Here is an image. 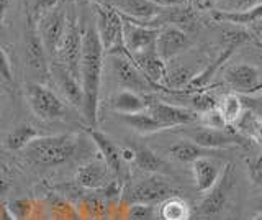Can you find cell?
<instances>
[{
    "instance_id": "cell-28",
    "label": "cell",
    "mask_w": 262,
    "mask_h": 220,
    "mask_svg": "<svg viewBox=\"0 0 262 220\" xmlns=\"http://www.w3.org/2000/svg\"><path fill=\"white\" fill-rule=\"evenodd\" d=\"M38 136H39V133L36 132V128H33L31 125H18L8 133L7 148L13 150V151L25 150Z\"/></svg>"
},
{
    "instance_id": "cell-29",
    "label": "cell",
    "mask_w": 262,
    "mask_h": 220,
    "mask_svg": "<svg viewBox=\"0 0 262 220\" xmlns=\"http://www.w3.org/2000/svg\"><path fill=\"white\" fill-rule=\"evenodd\" d=\"M135 151V165L143 169V171H147V173H159L164 168H166V163H164L158 154H156L152 150L146 148V146H138Z\"/></svg>"
},
{
    "instance_id": "cell-11",
    "label": "cell",
    "mask_w": 262,
    "mask_h": 220,
    "mask_svg": "<svg viewBox=\"0 0 262 220\" xmlns=\"http://www.w3.org/2000/svg\"><path fill=\"white\" fill-rule=\"evenodd\" d=\"M225 79L237 95H251L262 87V74L254 64H236L225 72Z\"/></svg>"
},
{
    "instance_id": "cell-38",
    "label": "cell",
    "mask_w": 262,
    "mask_h": 220,
    "mask_svg": "<svg viewBox=\"0 0 262 220\" xmlns=\"http://www.w3.org/2000/svg\"><path fill=\"white\" fill-rule=\"evenodd\" d=\"M249 176L254 184L262 187V158H259L257 161H254L249 165Z\"/></svg>"
},
{
    "instance_id": "cell-19",
    "label": "cell",
    "mask_w": 262,
    "mask_h": 220,
    "mask_svg": "<svg viewBox=\"0 0 262 220\" xmlns=\"http://www.w3.org/2000/svg\"><path fill=\"white\" fill-rule=\"evenodd\" d=\"M108 174L110 169L105 165V161L97 159L90 161L87 165L80 166L76 173V181L89 191H98L108 184Z\"/></svg>"
},
{
    "instance_id": "cell-10",
    "label": "cell",
    "mask_w": 262,
    "mask_h": 220,
    "mask_svg": "<svg viewBox=\"0 0 262 220\" xmlns=\"http://www.w3.org/2000/svg\"><path fill=\"white\" fill-rule=\"evenodd\" d=\"M158 35L159 28L143 25V23L123 17V43H125V48L129 54H136L144 50H149V48H154Z\"/></svg>"
},
{
    "instance_id": "cell-33",
    "label": "cell",
    "mask_w": 262,
    "mask_h": 220,
    "mask_svg": "<svg viewBox=\"0 0 262 220\" xmlns=\"http://www.w3.org/2000/svg\"><path fill=\"white\" fill-rule=\"evenodd\" d=\"M244 110H248L251 115L262 122V94H251V95H239Z\"/></svg>"
},
{
    "instance_id": "cell-20",
    "label": "cell",
    "mask_w": 262,
    "mask_h": 220,
    "mask_svg": "<svg viewBox=\"0 0 262 220\" xmlns=\"http://www.w3.org/2000/svg\"><path fill=\"white\" fill-rule=\"evenodd\" d=\"M117 10L123 17L151 27V22L158 18L164 9L154 5L151 0H123Z\"/></svg>"
},
{
    "instance_id": "cell-2",
    "label": "cell",
    "mask_w": 262,
    "mask_h": 220,
    "mask_svg": "<svg viewBox=\"0 0 262 220\" xmlns=\"http://www.w3.org/2000/svg\"><path fill=\"white\" fill-rule=\"evenodd\" d=\"M76 148L77 136L71 133H62L38 136L25 148V151H27L28 158L35 161L36 165L54 168L69 161L76 153Z\"/></svg>"
},
{
    "instance_id": "cell-43",
    "label": "cell",
    "mask_w": 262,
    "mask_h": 220,
    "mask_svg": "<svg viewBox=\"0 0 262 220\" xmlns=\"http://www.w3.org/2000/svg\"><path fill=\"white\" fill-rule=\"evenodd\" d=\"M25 4H27V0H25Z\"/></svg>"
},
{
    "instance_id": "cell-4",
    "label": "cell",
    "mask_w": 262,
    "mask_h": 220,
    "mask_svg": "<svg viewBox=\"0 0 262 220\" xmlns=\"http://www.w3.org/2000/svg\"><path fill=\"white\" fill-rule=\"evenodd\" d=\"M174 189L164 177L152 174L138 181L123 192V202L126 206H154L167 197H172Z\"/></svg>"
},
{
    "instance_id": "cell-21",
    "label": "cell",
    "mask_w": 262,
    "mask_h": 220,
    "mask_svg": "<svg viewBox=\"0 0 262 220\" xmlns=\"http://www.w3.org/2000/svg\"><path fill=\"white\" fill-rule=\"evenodd\" d=\"M89 135L95 143L97 150L100 151L102 159L105 165L108 166L110 173L118 174L121 168V154H120V146L115 143L108 135H105L100 130H89Z\"/></svg>"
},
{
    "instance_id": "cell-9",
    "label": "cell",
    "mask_w": 262,
    "mask_h": 220,
    "mask_svg": "<svg viewBox=\"0 0 262 220\" xmlns=\"http://www.w3.org/2000/svg\"><path fill=\"white\" fill-rule=\"evenodd\" d=\"M146 110H147V113H151L152 118L159 122V124L164 127V130L190 125L200 118L199 113L192 109L179 107V105L166 104L161 101H149Z\"/></svg>"
},
{
    "instance_id": "cell-17",
    "label": "cell",
    "mask_w": 262,
    "mask_h": 220,
    "mask_svg": "<svg viewBox=\"0 0 262 220\" xmlns=\"http://www.w3.org/2000/svg\"><path fill=\"white\" fill-rule=\"evenodd\" d=\"M131 58H133L138 69L143 72V76L149 81L152 87L162 86L164 79H166L167 66H166V61L161 59V56L156 53L154 48H149V50H144L136 54H131Z\"/></svg>"
},
{
    "instance_id": "cell-41",
    "label": "cell",
    "mask_w": 262,
    "mask_h": 220,
    "mask_svg": "<svg viewBox=\"0 0 262 220\" xmlns=\"http://www.w3.org/2000/svg\"><path fill=\"white\" fill-rule=\"evenodd\" d=\"M0 220H16V218L13 217V214L10 212V209L0 207Z\"/></svg>"
},
{
    "instance_id": "cell-40",
    "label": "cell",
    "mask_w": 262,
    "mask_h": 220,
    "mask_svg": "<svg viewBox=\"0 0 262 220\" xmlns=\"http://www.w3.org/2000/svg\"><path fill=\"white\" fill-rule=\"evenodd\" d=\"M10 5H12V0H0V23L4 22L8 9H10Z\"/></svg>"
},
{
    "instance_id": "cell-34",
    "label": "cell",
    "mask_w": 262,
    "mask_h": 220,
    "mask_svg": "<svg viewBox=\"0 0 262 220\" xmlns=\"http://www.w3.org/2000/svg\"><path fill=\"white\" fill-rule=\"evenodd\" d=\"M193 110L199 113V115H202V113H205V112H210V110H213V109H216V101L213 99L211 95H208V94H205V92H196L195 95H193Z\"/></svg>"
},
{
    "instance_id": "cell-22",
    "label": "cell",
    "mask_w": 262,
    "mask_h": 220,
    "mask_svg": "<svg viewBox=\"0 0 262 220\" xmlns=\"http://www.w3.org/2000/svg\"><path fill=\"white\" fill-rule=\"evenodd\" d=\"M149 101H151L149 97H146L144 94H138L123 89V91L112 97L110 105L115 112L121 113V115H131V113L144 112L147 109Z\"/></svg>"
},
{
    "instance_id": "cell-7",
    "label": "cell",
    "mask_w": 262,
    "mask_h": 220,
    "mask_svg": "<svg viewBox=\"0 0 262 220\" xmlns=\"http://www.w3.org/2000/svg\"><path fill=\"white\" fill-rule=\"evenodd\" d=\"M112 69L113 74L117 77L118 84L126 89V91H133L138 94H144L149 89H152L151 83L147 81L143 72L138 69L133 58L128 51H118L112 53Z\"/></svg>"
},
{
    "instance_id": "cell-12",
    "label": "cell",
    "mask_w": 262,
    "mask_h": 220,
    "mask_svg": "<svg viewBox=\"0 0 262 220\" xmlns=\"http://www.w3.org/2000/svg\"><path fill=\"white\" fill-rule=\"evenodd\" d=\"M190 45H192L190 36L184 30L167 25L159 30V35L154 43V50L161 56L162 61L167 63L169 59H174L176 56L188 50Z\"/></svg>"
},
{
    "instance_id": "cell-23",
    "label": "cell",
    "mask_w": 262,
    "mask_h": 220,
    "mask_svg": "<svg viewBox=\"0 0 262 220\" xmlns=\"http://www.w3.org/2000/svg\"><path fill=\"white\" fill-rule=\"evenodd\" d=\"M169 154L180 163H193L195 159L203 158V156H213V154H216V151L202 148V146L195 145L190 140H180L170 146Z\"/></svg>"
},
{
    "instance_id": "cell-8",
    "label": "cell",
    "mask_w": 262,
    "mask_h": 220,
    "mask_svg": "<svg viewBox=\"0 0 262 220\" xmlns=\"http://www.w3.org/2000/svg\"><path fill=\"white\" fill-rule=\"evenodd\" d=\"M80 51H82V31L76 18L68 17V27L62 38L56 58L57 63L68 69L74 77L79 79V63H80Z\"/></svg>"
},
{
    "instance_id": "cell-36",
    "label": "cell",
    "mask_w": 262,
    "mask_h": 220,
    "mask_svg": "<svg viewBox=\"0 0 262 220\" xmlns=\"http://www.w3.org/2000/svg\"><path fill=\"white\" fill-rule=\"evenodd\" d=\"M202 122H203V127H210V128H220V130H225L228 125L225 124L223 117L220 115V112L216 109H213L210 112H205L202 113Z\"/></svg>"
},
{
    "instance_id": "cell-39",
    "label": "cell",
    "mask_w": 262,
    "mask_h": 220,
    "mask_svg": "<svg viewBox=\"0 0 262 220\" xmlns=\"http://www.w3.org/2000/svg\"><path fill=\"white\" fill-rule=\"evenodd\" d=\"M154 5L161 7V9H174V7L185 5V0H151Z\"/></svg>"
},
{
    "instance_id": "cell-13",
    "label": "cell",
    "mask_w": 262,
    "mask_h": 220,
    "mask_svg": "<svg viewBox=\"0 0 262 220\" xmlns=\"http://www.w3.org/2000/svg\"><path fill=\"white\" fill-rule=\"evenodd\" d=\"M231 191V168L226 166L221 173L216 184L207 192L200 202V214L205 217H215L225 209L226 201Z\"/></svg>"
},
{
    "instance_id": "cell-15",
    "label": "cell",
    "mask_w": 262,
    "mask_h": 220,
    "mask_svg": "<svg viewBox=\"0 0 262 220\" xmlns=\"http://www.w3.org/2000/svg\"><path fill=\"white\" fill-rule=\"evenodd\" d=\"M25 56H27L28 71L33 76H36L38 79H45L49 74L48 53L43 43H41L36 30H33L31 27L25 35Z\"/></svg>"
},
{
    "instance_id": "cell-14",
    "label": "cell",
    "mask_w": 262,
    "mask_h": 220,
    "mask_svg": "<svg viewBox=\"0 0 262 220\" xmlns=\"http://www.w3.org/2000/svg\"><path fill=\"white\" fill-rule=\"evenodd\" d=\"M188 140L193 142L195 145L202 146L207 150H221L228 148V146L239 145V136L228 132V130H220V128H210V127H196L192 132H188Z\"/></svg>"
},
{
    "instance_id": "cell-31",
    "label": "cell",
    "mask_w": 262,
    "mask_h": 220,
    "mask_svg": "<svg viewBox=\"0 0 262 220\" xmlns=\"http://www.w3.org/2000/svg\"><path fill=\"white\" fill-rule=\"evenodd\" d=\"M61 2L62 0H27V13H28L30 25L31 23H36V20L43 13L59 7Z\"/></svg>"
},
{
    "instance_id": "cell-45",
    "label": "cell",
    "mask_w": 262,
    "mask_h": 220,
    "mask_svg": "<svg viewBox=\"0 0 262 220\" xmlns=\"http://www.w3.org/2000/svg\"><path fill=\"white\" fill-rule=\"evenodd\" d=\"M185 2H187V0H185Z\"/></svg>"
},
{
    "instance_id": "cell-6",
    "label": "cell",
    "mask_w": 262,
    "mask_h": 220,
    "mask_svg": "<svg viewBox=\"0 0 262 220\" xmlns=\"http://www.w3.org/2000/svg\"><path fill=\"white\" fill-rule=\"evenodd\" d=\"M66 27H68V13L61 5L43 13L36 20V33L48 56L56 58L66 33Z\"/></svg>"
},
{
    "instance_id": "cell-27",
    "label": "cell",
    "mask_w": 262,
    "mask_h": 220,
    "mask_svg": "<svg viewBox=\"0 0 262 220\" xmlns=\"http://www.w3.org/2000/svg\"><path fill=\"white\" fill-rule=\"evenodd\" d=\"M121 118L128 127H131L138 133L146 135V133H156L164 130V127L156 118H152V115L147 113V110L131 113V115H121Z\"/></svg>"
},
{
    "instance_id": "cell-16",
    "label": "cell",
    "mask_w": 262,
    "mask_h": 220,
    "mask_svg": "<svg viewBox=\"0 0 262 220\" xmlns=\"http://www.w3.org/2000/svg\"><path fill=\"white\" fill-rule=\"evenodd\" d=\"M49 74L54 77L56 84L59 86L61 92L64 94L66 99H68V102L72 104L76 109L82 110V107H84V92H82L80 81L77 77H74L71 72L57 61H53L49 64Z\"/></svg>"
},
{
    "instance_id": "cell-1",
    "label": "cell",
    "mask_w": 262,
    "mask_h": 220,
    "mask_svg": "<svg viewBox=\"0 0 262 220\" xmlns=\"http://www.w3.org/2000/svg\"><path fill=\"white\" fill-rule=\"evenodd\" d=\"M105 51L97 35L95 27H87L82 33V51L79 63V81L84 92V107L82 113L90 125L97 124L98 102H100L102 72H103Z\"/></svg>"
},
{
    "instance_id": "cell-35",
    "label": "cell",
    "mask_w": 262,
    "mask_h": 220,
    "mask_svg": "<svg viewBox=\"0 0 262 220\" xmlns=\"http://www.w3.org/2000/svg\"><path fill=\"white\" fill-rule=\"evenodd\" d=\"M152 206H128L126 220H152Z\"/></svg>"
},
{
    "instance_id": "cell-26",
    "label": "cell",
    "mask_w": 262,
    "mask_h": 220,
    "mask_svg": "<svg viewBox=\"0 0 262 220\" xmlns=\"http://www.w3.org/2000/svg\"><path fill=\"white\" fill-rule=\"evenodd\" d=\"M216 110L220 112V115L223 117L226 125L237 124V120H239L244 113L243 102L237 94H226L223 99L216 104Z\"/></svg>"
},
{
    "instance_id": "cell-32",
    "label": "cell",
    "mask_w": 262,
    "mask_h": 220,
    "mask_svg": "<svg viewBox=\"0 0 262 220\" xmlns=\"http://www.w3.org/2000/svg\"><path fill=\"white\" fill-rule=\"evenodd\" d=\"M262 0H218L221 12H241L260 5Z\"/></svg>"
},
{
    "instance_id": "cell-3",
    "label": "cell",
    "mask_w": 262,
    "mask_h": 220,
    "mask_svg": "<svg viewBox=\"0 0 262 220\" xmlns=\"http://www.w3.org/2000/svg\"><path fill=\"white\" fill-rule=\"evenodd\" d=\"M95 15V30L98 38H100L103 51L108 54L126 51L125 43H123V17L120 12L108 4H97Z\"/></svg>"
},
{
    "instance_id": "cell-42",
    "label": "cell",
    "mask_w": 262,
    "mask_h": 220,
    "mask_svg": "<svg viewBox=\"0 0 262 220\" xmlns=\"http://www.w3.org/2000/svg\"><path fill=\"white\" fill-rule=\"evenodd\" d=\"M252 220H262V212H260V214H257L256 217H254Z\"/></svg>"
},
{
    "instance_id": "cell-25",
    "label": "cell",
    "mask_w": 262,
    "mask_h": 220,
    "mask_svg": "<svg viewBox=\"0 0 262 220\" xmlns=\"http://www.w3.org/2000/svg\"><path fill=\"white\" fill-rule=\"evenodd\" d=\"M158 218L159 220H190V209L187 202L180 197H167L161 202L158 209Z\"/></svg>"
},
{
    "instance_id": "cell-30",
    "label": "cell",
    "mask_w": 262,
    "mask_h": 220,
    "mask_svg": "<svg viewBox=\"0 0 262 220\" xmlns=\"http://www.w3.org/2000/svg\"><path fill=\"white\" fill-rule=\"evenodd\" d=\"M193 77H195V74L190 69H187L184 66H176V68H172V69H167L166 79H164L162 86H166L169 89L188 87V84L192 83Z\"/></svg>"
},
{
    "instance_id": "cell-5",
    "label": "cell",
    "mask_w": 262,
    "mask_h": 220,
    "mask_svg": "<svg viewBox=\"0 0 262 220\" xmlns=\"http://www.w3.org/2000/svg\"><path fill=\"white\" fill-rule=\"evenodd\" d=\"M27 101L33 113L45 122L59 120L66 115V104L62 99L43 83H31L27 86Z\"/></svg>"
},
{
    "instance_id": "cell-24",
    "label": "cell",
    "mask_w": 262,
    "mask_h": 220,
    "mask_svg": "<svg viewBox=\"0 0 262 220\" xmlns=\"http://www.w3.org/2000/svg\"><path fill=\"white\" fill-rule=\"evenodd\" d=\"M213 17L220 22L231 23V25H252V23H257L259 20H262V4L241 12L215 10L213 12Z\"/></svg>"
},
{
    "instance_id": "cell-18",
    "label": "cell",
    "mask_w": 262,
    "mask_h": 220,
    "mask_svg": "<svg viewBox=\"0 0 262 220\" xmlns=\"http://www.w3.org/2000/svg\"><path fill=\"white\" fill-rule=\"evenodd\" d=\"M192 173L196 191L208 192L216 184L223 169L215 156H203L192 163Z\"/></svg>"
},
{
    "instance_id": "cell-37",
    "label": "cell",
    "mask_w": 262,
    "mask_h": 220,
    "mask_svg": "<svg viewBox=\"0 0 262 220\" xmlns=\"http://www.w3.org/2000/svg\"><path fill=\"white\" fill-rule=\"evenodd\" d=\"M0 81L13 84V72L10 66V59H8V56L5 54L2 48H0Z\"/></svg>"
},
{
    "instance_id": "cell-44",
    "label": "cell",
    "mask_w": 262,
    "mask_h": 220,
    "mask_svg": "<svg viewBox=\"0 0 262 220\" xmlns=\"http://www.w3.org/2000/svg\"><path fill=\"white\" fill-rule=\"evenodd\" d=\"M260 206H262V202H260Z\"/></svg>"
}]
</instances>
